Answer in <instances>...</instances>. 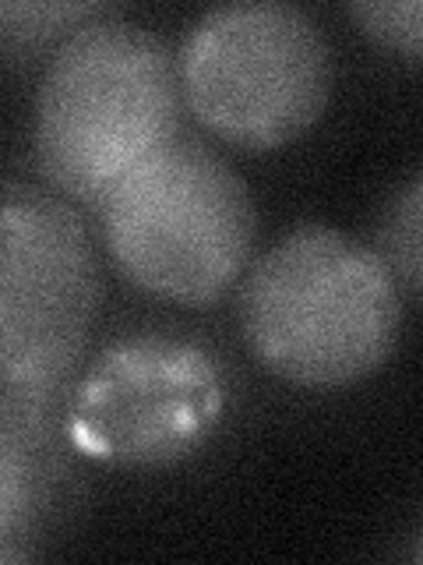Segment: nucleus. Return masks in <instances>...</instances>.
<instances>
[{
	"mask_svg": "<svg viewBox=\"0 0 423 565\" xmlns=\"http://www.w3.org/2000/svg\"><path fill=\"white\" fill-rule=\"evenodd\" d=\"M240 332L272 375L335 388L388 361L402 332V297L378 252L339 230L304 226L247 276Z\"/></svg>",
	"mask_w": 423,
	"mask_h": 565,
	"instance_id": "obj_1",
	"label": "nucleus"
},
{
	"mask_svg": "<svg viewBox=\"0 0 423 565\" xmlns=\"http://www.w3.org/2000/svg\"><path fill=\"white\" fill-rule=\"evenodd\" d=\"M181 120V78L152 32L99 22L57 50L35 99L40 167L70 199L102 202Z\"/></svg>",
	"mask_w": 423,
	"mask_h": 565,
	"instance_id": "obj_2",
	"label": "nucleus"
},
{
	"mask_svg": "<svg viewBox=\"0 0 423 565\" xmlns=\"http://www.w3.org/2000/svg\"><path fill=\"white\" fill-rule=\"evenodd\" d=\"M102 237L134 287L173 305H212L254 247V205L216 152L170 141L99 202Z\"/></svg>",
	"mask_w": 423,
	"mask_h": 565,
	"instance_id": "obj_3",
	"label": "nucleus"
},
{
	"mask_svg": "<svg viewBox=\"0 0 423 565\" xmlns=\"http://www.w3.org/2000/svg\"><path fill=\"white\" fill-rule=\"evenodd\" d=\"M176 78L212 135L240 149H279L325 114L332 53L300 8L229 4L187 32Z\"/></svg>",
	"mask_w": 423,
	"mask_h": 565,
	"instance_id": "obj_4",
	"label": "nucleus"
},
{
	"mask_svg": "<svg viewBox=\"0 0 423 565\" xmlns=\"http://www.w3.org/2000/svg\"><path fill=\"white\" fill-rule=\"evenodd\" d=\"M102 300L82 220L40 191H0V385L40 393L82 358Z\"/></svg>",
	"mask_w": 423,
	"mask_h": 565,
	"instance_id": "obj_5",
	"label": "nucleus"
},
{
	"mask_svg": "<svg viewBox=\"0 0 423 565\" xmlns=\"http://www.w3.org/2000/svg\"><path fill=\"white\" fill-rule=\"evenodd\" d=\"M226 388L216 361L181 340H128L93 364L67 411L70 441L120 467H166L216 431Z\"/></svg>",
	"mask_w": 423,
	"mask_h": 565,
	"instance_id": "obj_6",
	"label": "nucleus"
},
{
	"mask_svg": "<svg viewBox=\"0 0 423 565\" xmlns=\"http://www.w3.org/2000/svg\"><path fill=\"white\" fill-rule=\"evenodd\" d=\"M35 509V473L22 441L0 435V558H8V541L29 523Z\"/></svg>",
	"mask_w": 423,
	"mask_h": 565,
	"instance_id": "obj_7",
	"label": "nucleus"
},
{
	"mask_svg": "<svg viewBox=\"0 0 423 565\" xmlns=\"http://www.w3.org/2000/svg\"><path fill=\"white\" fill-rule=\"evenodd\" d=\"M381 247L388 255L392 276H402L413 294L420 290V184L410 188L402 202H395L392 220L381 230Z\"/></svg>",
	"mask_w": 423,
	"mask_h": 565,
	"instance_id": "obj_8",
	"label": "nucleus"
},
{
	"mask_svg": "<svg viewBox=\"0 0 423 565\" xmlns=\"http://www.w3.org/2000/svg\"><path fill=\"white\" fill-rule=\"evenodd\" d=\"M349 14L357 18V25L381 40L384 46L402 50L405 57H420V0H395V4H352Z\"/></svg>",
	"mask_w": 423,
	"mask_h": 565,
	"instance_id": "obj_9",
	"label": "nucleus"
}]
</instances>
